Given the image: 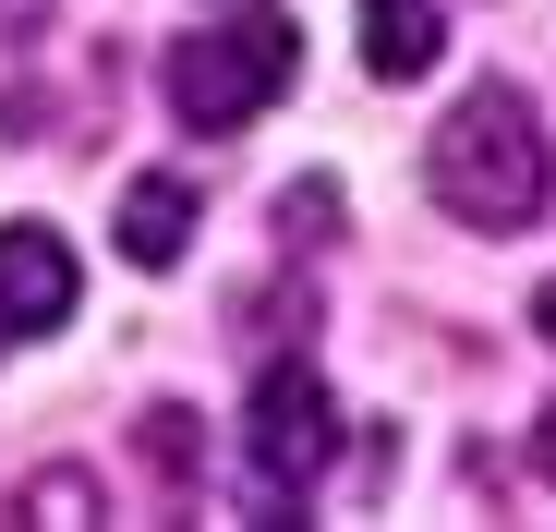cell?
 Here are the masks:
<instances>
[{
    "label": "cell",
    "instance_id": "10",
    "mask_svg": "<svg viewBox=\"0 0 556 532\" xmlns=\"http://www.w3.org/2000/svg\"><path fill=\"white\" fill-rule=\"evenodd\" d=\"M532 327H544V339H556V279H544V303H532Z\"/></svg>",
    "mask_w": 556,
    "mask_h": 532
},
{
    "label": "cell",
    "instance_id": "1",
    "mask_svg": "<svg viewBox=\"0 0 556 532\" xmlns=\"http://www.w3.org/2000/svg\"><path fill=\"white\" fill-rule=\"evenodd\" d=\"M424 182H435L447 218H472V230H532L544 182H556V145H544L532 98L520 85H472V98L435 122V145H424Z\"/></svg>",
    "mask_w": 556,
    "mask_h": 532
},
{
    "label": "cell",
    "instance_id": "3",
    "mask_svg": "<svg viewBox=\"0 0 556 532\" xmlns=\"http://www.w3.org/2000/svg\"><path fill=\"white\" fill-rule=\"evenodd\" d=\"M242 448H254V484H266V496H303V484L339 460V400H327L303 364H266L254 400H242Z\"/></svg>",
    "mask_w": 556,
    "mask_h": 532
},
{
    "label": "cell",
    "instance_id": "7",
    "mask_svg": "<svg viewBox=\"0 0 556 532\" xmlns=\"http://www.w3.org/2000/svg\"><path fill=\"white\" fill-rule=\"evenodd\" d=\"M146 460L169 484H194V411H146Z\"/></svg>",
    "mask_w": 556,
    "mask_h": 532
},
{
    "label": "cell",
    "instance_id": "2",
    "mask_svg": "<svg viewBox=\"0 0 556 532\" xmlns=\"http://www.w3.org/2000/svg\"><path fill=\"white\" fill-rule=\"evenodd\" d=\"M291 73H303V25H291V13H230V25L181 37V49L157 61L181 134H242V122H254Z\"/></svg>",
    "mask_w": 556,
    "mask_h": 532
},
{
    "label": "cell",
    "instance_id": "6",
    "mask_svg": "<svg viewBox=\"0 0 556 532\" xmlns=\"http://www.w3.org/2000/svg\"><path fill=\"white\" fill-rule=\"evenodd\" d=\"M122 254L134 266H181V242H194V182H181V169H146V182L122 194Z\"/></svg>",
    "mask_w": 556,
    "mask_h": 532
},
{
    "label": "cell",
    "instance_id": "9",
    "mask_svg": "<svg viewBox=\"0 0 556 532\" xmlns=\"http://www.w3.org/2000/svg\"><path fill=\"white\" fill-rule=\"evenodd\" d=\"M532 460H544V472H556V411H544V435H532Z\"/></svg>",
    "mask_w": 556,
    "mask_h": 532
},
{
    "label": "cell",
    "instance_id": "8",
    "mask_svg": "<svg viewBox=\"0 0 556 532\" xmlns=\"http://www.w3.org/2000/svg\"><path fill=\"white\" fill-rule=\"evenodd\" d=\"M73 508L98 520V484H85V472H37L25 484V520H73Z\"/></svg>",
    "mask_w": 556,
    "mask_h": 532
},
{
    "label": "cell",
    "instance_id": "4",
    "mask_svg": "<svg viewBox=\"0 0 556 532\" xmlns=\"http://www.w3.org/2000/svg\"><path fill=\"white\" fill-rule=\"evenodd\" d=\"M73 315V242L49 218H13L0 230V327H61Z\"/></svg>",
    "mask_w": 556,
    "mask_h": 532
},
{
    "label": "cell",
    "instance_id": "5",
    "mask_svg": "<svg viewBox=\"0 0 556 532\" xmlns=\"http://www.w3.org/2000/svg\"><path fill=\"white\" fill-rule=\"evenodd\" d=\"M435 49H447L435 0H363V73H376V85H424Z\"/></svg>",
    "mask_w": 556,
    "mask_h": 532
}]
</instances>
